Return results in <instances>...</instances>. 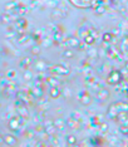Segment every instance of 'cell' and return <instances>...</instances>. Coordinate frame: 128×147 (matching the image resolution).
Instances as JSON below:
<instances>
[{"instance_id": "obj_1", "label": "cell", "mask_w": 128, "mask_h": 147, "mask_svg": "<svg viewBox=\"0 0 128 147\" xmlns=\"http://www.w3.org/2000/svg\"><path fill=\"white\" fill-rule=\"evenodd\" d=\"M68 1L73 6H75V8L87 9V8H90V6H93L97 1H98V0H68Z\"/></svg>"}]
</instances>
